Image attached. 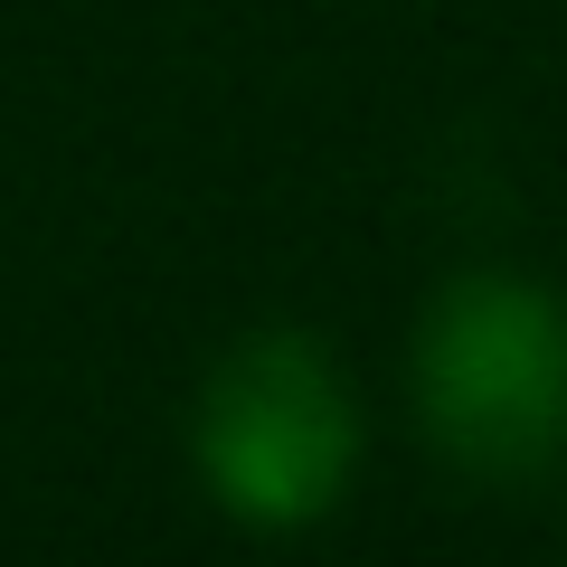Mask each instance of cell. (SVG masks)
Wrapping results in <instances>:
<instances>
[{
    "instance_id": "cell-1",
    "label": "cell",
    "mask_w": 567,
    "mask_h": 567,
    "mask_svg": "<svg viewBox=\"0 0 567 567\" xmlns=\"http://www.w3.org/2000/svg\"><path fill=\"white\" fill-rule=\"evenodd\" d=\"M406 406L445 473L483 492L548 483L567 464V293L502 265L435 284L406 341Z\"/></svg>"
},
{
    "instance_id": "cell-2",
    "label": "cell",
    "mask_w": 567,
    "mask_h": 567,
    "mask_svg": "<svg viewBox=\"0 0 567 567\" xmlns=\"http://www.w3.org/2000/svg\"><path fill=\"white\" fill-rule=\"evenodd\" d=\"M189 473L237 529H312L360 473V398L312 331H246L189 398Z\"/></svg>"
}]
</instances>
